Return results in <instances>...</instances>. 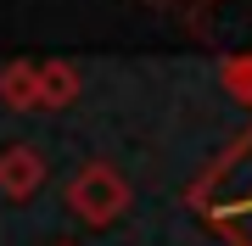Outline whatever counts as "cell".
<instances>
[{
  "label": "cell",
  "mask_w": 252,
  "mask_h": 246,
  "mask_svg": "<svg viewBox=\"0 0 252 246\" xmlns=\"http://www.w3.org/2000/svg\"><path fill=\"white\" fill-rule=\"evenodd\" d=\"M185 201L213 235H224L230 246H252V129H241L190 179Z\"/></svg>",
  "instance_id": "1"
},
{
  "label": "cell",
  "mask_w": 252,
  "mask_h": 246,
  "mask_svg": "<svg viewBox=\"0 0 252 246\" xmlns=\"http://www.w3.org/2000/svg\"><path fill=\"white\" fill-rule=\"evenodd\" d=\"M67 213L79 224H90V229H107V224H118L129 213V179L118 173L112 163H84L79 173L67 179Z\"/></svg>",
  "instance_id": "2"
},
{
  "label": "cell",
  "mask_w": 252,
  "mask_h": 246,
  "mask_svg": "<svg viewBox=\"0 0 252 246\" xmlns=\"http://www.w3.org/2000/svg\"><path fill=\"white\" fill-rule=\"evenodd\" d=\"M45 173H51V163H45L39 146H6L0 151V196H11V201L39 196Z\"/></svg>",
  "instance_id": "3"
},
{
  "label": "cell",
  "mask_w": 252,
  "mask_h": 246,
  "mask_svg": "<svg viewBox=\"0 0 252 246\" xmlns=\"http://www.w3.org/2000/svg\"><path fill=\"white\" fill-rule=\"evenodd\" d=\"M79 90H84V79H79L73 62H39V107H45V112L73 107Z\"/></svg>",
  "instance_id": "4"
},
{
  "label": "cell",
  "mask_w": 252,
  "mask_h": 246,
  "mask_svg": "<svg viewBox=\"0 0 252 246\" xmlns=\"http://www.w3.org/2000/svg\"><path fill=\"white\" fill-rule=\"evenodd\" d=\"M0 101L11 112H34L39 107V62H6L0 67Z\"/></svg>",
  "instance_id": "5"
},
{
  "label": "cell",
  "mask_w": 252,
  "mask_h": 246,
  "mask_svg": "<svg viewBox=\"0 0 252 246\" xmlns=\"http://www.w3.org/2000/svg\"><path fill=\"white\" fill-rule=\"evenodd\" d=\"M219 79H224V90L241 101V107H252V51L247 56H224V62H219Z\"/></svg>",
  "instance_id": "6"
},
{
  "label": "cell",
  "mask_w": 252,
  "mask_h": 246,
  "mask_svg": "<svg viewBox=\"0 0 252 246\" xmlns=\"http://www.w3.org/2000/svg\"><path fill=\"white\" fill-rule=\"evenodd\" d=\"M190 6H207V0H190Z\"/></svg>",
  "instance_id": "7"
}]
</instances>
